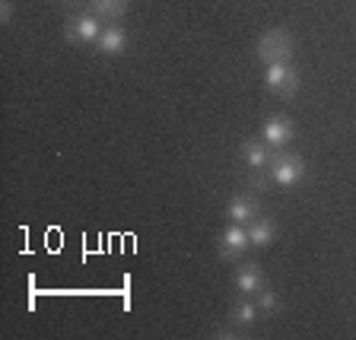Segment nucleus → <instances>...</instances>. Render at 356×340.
Returning <instances> with one entry per match:
<instances>
[{"instance_id": "7ed1b4c3", "label": "nucleus", "mask_w": 356, "mask_h": 340, "mask_svg": "<svg viewBox=\"0 0 356 340\" xmlns=\"http://www.w3.org/2000/svg\"><path fill=\"white\" fill-rule=\"evenodd\" d=\"M254 54L264 64H274V60H289L293 58V35H289L283 26L277 29H267L264 35L254 42Z\"/></svg>"}, {"instance_id": "423d86ee", "label": "nucleus", "mask_w": 356, "mask_h": 340, "mask_svg": "<svg viewBox=\"0 0 356 340\" xmlns=\"http://www.w3.org/2000/svg\"><path fill=\"white\" fill-rule=\"evenodd\" d=\"M254 216H261V204H258V197H254V191L232 194V197L226 200V220H229V222L248 226Z\"/></svg>"}, {"instance_id": "f3484780", "label": "nucleus", "mask_w": 356, "mask_h": 340, "mask_svg": "<svg viewBox=\"0 0 356 340\" xmlns=\"http://www.w3.org/2000/svg\"><path fill=\"white\" fill-rule=\"evenodd\" d=\"M60 3H74V0H60Z\"/></svg>"}, {"instance_id": "9d476101", "label": "nucleus", "mask_w": 356, "mask_h": 340, "mask_svg": "<svg viewBox=\"0 0 356 340\" xmlns=\"http://www.w3.org/2000/svg\"><path fill=\"white\" fill-rule=\"evenodd\" d=\"M96 51L105 54V58H118V54L127 51V32L121 26H105L102 35L96 42Z\"/></svg>"}, {"instance_id": "0eeeda50", "label": "nucleus", "mask_w": 356, "mask_h": 340, "mask_svg": "<svg viewBox=\"0 0 356 340\" xmlns=\"http://www.w3.org/2000/svg\"><path fill=\"white\" fill-rule=\"evenodd\" d=\"M261 140L270 149H286L293 143V121L286 115H270L264 121V127H261Z\"/></svg>"}, {"instance_id": "4468645a", "label": "nucleus", "mask_w": 356, "mask_h": 340, "mask_svg": "<svg viewBox=\"0 0 356 340\" xmlns=\"http://www.w3.org/2000/svg\"><path fill=\"white\" fill-rule=\"evenodd\" d=\"M254 299H258L261 315H277V311H280V299H277L274 289H261V293H258Z\"/></svg>"}, {"instance_id": "1a4fd4ad", "label": "nucleus", "mask_w": 356, "mask_h": 340, "mask_svg": "<svg viewBox=\"0 0 356 340\" xmlns=\"http://www.w3.org/2000/svg\"><path fill=\"white\" fill-rule=\"evenodd\" d=\"M232 283H236V289L242 293V296H258L261 289H264V270H261V264L248 261V264H242L236 270Z\"/></svg>"}, {"instance_id": "f257e3e1", "label": "nucleus", "mask_w": 356, "mask_h": 340, "mask_svg": "<svg viewBox=\"0 0 356 340\" xmlns=\"http://www.w3.org/2000/svg\"><path fill=\"white\" fill-rule=\"evenodd\" d=\"M267 178H270V185H280V188L302 185L305 181V159L296 153H286V149H274L270 165H267Z\"/></svg>"}, {"instance_id": "6e6552de", "label": "nucleus", "mask_w": 356, "mask_h": 340, "mask_svg": "<svg viewBox=\"0 0 356 340\" xmlns=\"http://www.w3.org/2000/svg\"><path fill=\"white\" fill-rule=\"evenodd\" d=\"M270 156H274V149L267 147L264 140H258V137H248V140L242 143V159H245V165H248L252 175H267Z\"/></svg>"}, {"instance_id": "2eb2a0df", "label": "nucleus", "mask_w": 356, "mask_h": 340, "mask_svg": "<svg viewBox=\"0 0 356 340\" xmlns=\"http://www.w3.org/2000/svg\"><path fill=\"white\" fill-rule=\"evenodd\" d=\"M242 327H236V325H232V321H229V325H222V327H216V331H213V337L216 340H226V337H242Z\"/></svg>"}, {"instance_id": "dca6fc26", "label": "nucleus", "mask_w": 356, "mask_h": 340, "mask_svg": "<svg viewBox=\"0 0 356 340\" xmlns=\"http://www.w3.org/2000/svg\"><path fill=\"white\" fill-rule=\"evenodd\" d=\"M0 22H3V26L13 22V0H0Z\"/></svg>"}, {"instance_id": "39448f33", "label": "nucleus", "mask_w": 356, "mask_h": 340, "mask_svg": "<svg viewBox=\"0 0 356 340\" xmlns=\"http://www.w3.org/2000/svg\"><path fill=\"white\" fill-rule=\"evenodd\" d=\"M248 248H252V242H248V229H245V226L229 222V226L220 232V242H216L220 261H238Z\"/></svg>"}, {"instance_id": "9b49d317", "label": "nucleus", "mask_w": 356, "mask_h": 340, "mask_svg": "<svg viewBox=\"0 0 356 340\" xmlns=\"http://www.w3.org/2000/svg\"><path fill=\"white\" fill-rule=\"evenodd\" d=\"M245 229H248V242H252V248H267V245L277 238V222L270 220V216H254Z\"/></svg>"}, {"instance_id": "f8f14e48", "label": "nucleus", "mask_w": 356, "mask_h": 340, "mask_svg": "<svg viewBox=\"0 0 356 340\" xmlns=\"http://www.w3.org/2000/svg\"><path fill=\"white\" fill-rule=\"evenodd\" d=\"M258 315H261L258 299H252V296H245V299H238V302H232V309H229V321H232L236 327H242V331L254 327Z\"/></svg>"}, {"instance_id": "ddd939ff", "label": "nucleus", "mask_w": 356, "mask_h": 340, "mask_svg": "<svg viewBox=\"0 0 356 340\" xmlns=\"http://www.w3.org/2000/svg\"><path fill=\"white\" fill-rule=\"evenodd\" d=\"M127 3H131V0H89L86 10H92L96 16H102V19L108 22V19H118V16H124Z\"/></svg>"}, {"instance_id": "f03ea898", "label": "nucleus", "mask_w": 356, "mask_h": 340, "mask_svg": "<svg viewBox=\"0 0 356 340\" xmlns=\"http://www.w3.org/2000/svg\"><path fill=\"white\" fill-rule=\"evenodd\" d=\"M102 29H105V19H102V16H96L92 10H83V13H74L70 19H67L64 38L70 44H92V48H96Z\"/></svg>"}, {"instance_id": "20e7f679", "label": "nucleus", "mask_w": 356, "mask_h": 340, "mask_svg": "<svg viewBox=\"0 0 356 340\" xmlns=\"http://www.w3.org/2000/svg\"><path fill=\"white\" fill-rule=\"evenodd\" d=\"M264 89L270 96H293L299 89V74L296 67L289 64V60H274V64L264 67Z\"/></svg>"}]
</instances>
